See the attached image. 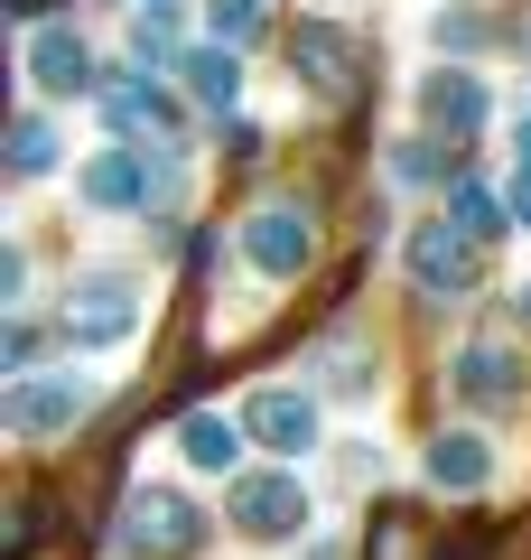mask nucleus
Masks as SVG:
<instances>
[{
    "mask_svg": "<svg viewBox=\"0 0 531 560\" xmlns=\"http://www.w3.org/2000/svg\"><path fill=\"white\" fill-rule=\"evenodd\" d=\"M66 160V140H57V121L38 113V103H28L20 121H10V178H47V168Z\"/></svg>",
    "mask_w": 531,
    "mask_h": 560,
    "instance_id": "obj_17",
    "label": "nucleus"
},
{
    "mask_svg": "<svg viewBox=\"0 0 531 560\" xmlns=\"http://www.w3.org/2000/svg\"><path fill=\"white\" fill-rule=\"evenodd\" d=\"M150 197H158V178H150V160H140L131 140H103L94 160H75V206L84 215H140Z\"/></svg>",
    "mask_w": 531,
    "mask_h": 560,
    "instance_id": "obj_12",
    "label": "nucleus"
},
{
    "mask_svg": "<svg viewBox=\"0 0 531 560\" xmlns=\"http://www.w3.org/2000/svg\"><path fill=\"white\" fill-rule=\"evenodd\" d=\"M290 75L308 84L317 103H354L364 66H354V38H345V28H327V20H298V38H290Z\"/></svg>",
    "mask_w": 531,
    "mask_h": 560,
    "instance_id": "obj_13",
    "label": "nucleus"
},
{
    "mask_svg": "<svg viewBox=\"0 0 531 560\" xmlns=\"http://www.w3.org/2000/svg\"><path fill=\"white\" fill-rule=\"evenodd\" d=\"M243 448H252V430H243V411H187L177 420V458L197 467V477H243Z\"/></svg>",
    "mask_w": 531,
    "mask_h": 560,
    "instance_id": "obj_14",
    "label": "nucleus"
},
{
    "mask_svg": "<svg viewBox=\"0 0 531 560\" xmlns=\"http://www.w3.org/2000/svg\"><path fill=\"white\" fill-rule=\"evenodd\" d=\"M382 168H392V187H438L448 197V150H438V131H411L382 150Z\"/></svg>",
    "mask_w": 531,
    "mask_h": 560,
    "instance_id": "obj_18",
    "label": "nucleus"
},
{
    "mask_svg": "<svg viewBox=\"0 0 531 560\" xmlns=\"http://www.w3.org/2000/svg\"><path fill=\"white\" fill-rule=\"evenodd\" d=\"M448 393L467 401V411H512V401L531 393V355L512 337H467L448 355Z\"/></svg>",
    "mask_w": 531,
    "mask_h": 560,
    "instance_id": "obj_8",
    "label": "nucleus"
},
{
    "mask_svg": "<svg viewBox=\"0 0 531 560\" xmlns=\"http://www.w3.org/2000/svg\"><path fill=\"white\" fill-rule=\"evenodd\" d=\"M234 253L252 261L261 280H308V261H317V224H308V206H298V197H261L252 215H243Z\"/></svg>",
    "mask_w": 531,
    "mask_h": 560,
    "instance_id": "obj_7",
    "label": "nucleus"
},
{
    "mask_svg": "<svg viewBox=\"0 0 531 560\" xmlns=\"http://www.w3.org/2000/svg\"><path fill=\"white\" fill-rule=\"evenodd\" d=\"M131 57H140V75L187 57V47H177V0H158V10H131Z\"/></svg>",
    "mask_w": 531,
    "mask_h": 560,
    "instance_id": "obj_20",
    "label": "nucleus"
},
{
    "mask_svg": "<svg viewBox=\"0 0 531 560\" xmlns=\"http://www.w3.org/2000/svg\"><path fill=\"white\" fill-rule=\"evenodd\" d=\"M512 318H522V327H531V280H512Z\"/></svg>",
    "mask_w": 531,
    "mask_h": 560,
    "instance_id": "obj_28",
    "label": "nucleus"
},
{
    "mask_svg": "<svg viewBox=\"0 0 531 560\" xmlns=\"http://www.w3.org/2000/svg\"><path fill=\"white\" fill-rule=\"evenodd\" d=\"M10 10H20V20H28V28H38V10H47V0H10Z\"/></svg>",
    "mask_w": 531,
    "mask_h": 560,
    "instance_id": "obj_29",
    "label": "nucleus"
},
{
    "mask_svg": "<svg viewBox=\"0 0 531 560\" xmlns=\"http://www.w3.org/2000/svg\"><path fill=\"white\" fill-rule=\"evenodd\" d=\"M504 197H512V224L531 234V168H512V178H504Z\"/></svg>",
    "mask_w": 531,
    "mask_h": 560,
    "instance_id": "obj_26",
    "label": "nucleus"
},
{
    "mask_svg": "<svg viewBox=\"0 0 531 560\" xmlns=\"http://www.w3.org/2000/svg\"><path fill=\"white\" fill-rule=\"evenodd\" d=\"M131 10H158V0H131Z\"/></svg>",
    "mask_w": 531,
    "mask_h": 560,
    "instance_id": "obj_30",
    "label": "nucleus"
},
{
    "mask_svg": "<svg viewBox=\"0 0 531 560\" xmlns=\"http://www.w3.org/2000/svg\"><path fill=\"white\" fill-rule=\"evenodd\" d=\"M429 47H438V57H457V66H475L485 20H475V10H438V20H429Z\"/></svg>",
    "mask_w": 531,
    "mask_h": 560,
    "instance_id": "obj_21",
    "label": "nucleus"
},
{
    "mask_svg": "<svg viewBox=\"0 0 531 560\" xmlns=\"http://www.w3.org/2000/svg\"><path fill=\"white\" fill-rule=\"evenodd\" d=\"M150 327V290H140V271H75L57 300V337L75 346V355H121V346Z\"/></svg>",
    "mask_w": 531,
    "mask_h": 560,
    "instance_id": "obj_1",
    "label": "nucleus"
},
{
    "mask_svg": "<svg viewBox=\"0 0 531 560\" xmlns=\"http://www.w3.org/2000/svg\"><path fill=\"white\" fill-rule=\"evenodd\" d=\"M0 300H10V308H28V253H20V243L0 253Z\"/></svg>",
    "mask_w": 531,
    "mask_h": 560,
    "instance_id": "obj_25",
    "label": "nucleus"
},
{
    "mask_svg": "<svg viewBox=\"0 0 531 560\" xmlns=\"http://www.w3.org/2000/svg\"><path fill=\"white\" fill-rule=\"evenodd\" d=\"M224 523H234L243 541H261V551H280V541H308L317 533V495H308L298 467H252V477H234Z\"/></svg>",
    "mask_w": 531,
    "mask_h": 560,
    "instance_id": "obj_2",
    "label": "nucleus"
},
{
    "mask_svg": "<svg viewBox=\"0 0 531 560\" xmlns=\"http://www.w3.org/2000/svg\"><path fill=\"white\" fill-rule=\"evenodd\" d=\"M94 401H103V383L94 374H10V393H0V430L10 440H28V448H47V440H66L75 420H94Z\"/></svg>",
    "mask_w": 531,
    "mask_h": 560,
    "instance_id": "obj_4",
    "label": "nucleus"
},
{
    "mask_svg": "<svg viewBox=\"0 0 531 560\" xmlns=\"http://www.w3.org/2000/svg\"><path fill=\"white\" fill-rule=\"evenodd\" d=\"M401 271H411V290L420 300H467L475 280V234H457L448 215H429V224H411V234H401Z\"/></svg>",
    "mask_w": 531,
    "mask_h": 560,
    "instance_id": "obj_9",
    "label": "nucleus"
},
{
    "mask_svg": "<svg viewBox=\"0 0 531 560\" xmlns=\"http://www.w3.org/2000/svg\"><path fill=\"white\" fill-rule=\"evenodd\" d=\"M512 168H531V103L512 113Z\"/></svg>",
    "mask_w": 531,
    "mask_h": 560,
    "instance_id": "obj_27",
    "label": "nucleus"
},
{
    "mask_svg": "<svg viewBox=\"0 0 531 560\" xmlns=\"http://www.w3.org/2000/svg\"><path fill=\"white\" fill-rule=\"evenodd\" d=\"M234 411H243V430H252V448H271L280 467H298V458L327 448V393H317V383H252Z\"/></svg>",
    "mask_w": 531,
    "mask_h": 560,
    "instance_id": "obj_3",
    "label": "nucleus"
},
{
    "mask_svg": "<svg viewBox=\"0 0 531 560\" xmlns=\"http://www.w3.org/2000/svg\"><path fill=\"white\" fill-rule=\"evenodd\" d=\"M28 541H38V495H10V560H28Z\"/></svg>",
    "mask_w": 531,
    "mask_h": 560,
    "instance_id": "obj_24",
    "label": "nucleus"
},
{
    "mask_svg": "<svg viewBox=\"0 0 531 560\" xmlns=\"http://www.w3.org/2000/svg\"><path fill=\"white\" fill-rule=\"evenodd\" d=\"M494 477H504V458H494V440L485 430H438L429 448H420V486L429 495H448V504H475V495H494Z\"/></svg>",
    "mask_w": 531,
    "mask_h": 560,
    "instance_id": "obj_11",
    "label": "nucleus"
},
{
    "mask_svg": "<svg viewBox=\"0 0 531 560\" xmlns=\"http://www.w3.org/2000/svg\"><path fill=\"white\" fill-rule=\"evenodd\" d=\"M121 551L131 560H187L205 551V504L187 486H131L121 504Z\"/></svg>",
    "mask_w": 531,
    "mask_h": 560,
    "instance_id": "obj_5",
    "label": "nucleus"
},
{
    "mask_svg": "<svg viewBox=\"0 0 531 560\" xmlns=\"http://www.w3.org/2000/svg\"><path fill=\"white\" fill-rule=\"evenodd\" d=\"M448 224H457V234H475V243H494L512 224V197H504V187H485V178H448Z\"/></svg>",
    "mask_w": 531,
    "mask_h": 560,
    "instance_id": "obj_16",
    "label": "nucleus"
},
{
    "mask_svg": "<svg viewBox=\"0 0 531 560\" xmlns=\"http://www.w3.org/2000/svg\"><path fill=\"white\" fill-rule=\"evenodd\" d=\"M20 84H28V103H75V94H94L103 66H94V47H84V28H75V20H38V28L20 38Z\"/></svg>",
    "mask_w": 531,
    "mask_h": 560,
    "instance_id": "obj_6",
    "label": "nucleus"
},
{
    "mask_svg": "<svg viewBox=\"0 0 531 560\" xmlns=\"http://www.w3.org/2000/svg\"><path fill=\"white\" fill-rule=\"evenodd\" d=\"M485 121H494V84L475 75V66H457V57L420 66V131H438V140H475Z\"/></svg>",
    "mask_w": 531,
    "mask_h": 560,
    "instance_id": "obj_10",
    "label": "nucleus"
},
{
    "mask_svg": "<svg viewBox=\"0 0 531 560\" xmlns=\"http://www.w3.org/2000/svg\"><path fill=\"white\" fill-rule=\"evenodd\" d=\"M335 393H354V401H374V383H382V364H364V346H335Z\"/></svg>",
    "mask_w": 531,
    "mask_h": 560,
    "instance_id": "obj_23",
    "label": "nucleus"
},
{
    "mask_svg": "<svg viewBox=\"0 0 531 560\" xmlns=\"http://www.w3.org/2000/svg\"><path fill=\"white\" fill-rule=\"evenodd\" d=\"M177 75H187V94H197L205 113H234V103H243V57H234V47H215V38L187 47V57H177Z\"/></svg>",
    "mask_w": 531,
    "mask_h": 560,
    "instance_id": "obj_15",
    "label": "nucleus"
},
{
    "mask_svg": "<svg viewBox=\"0 0 531 560\" xmlns=\"http://www.w3.org/2000/svg\"><path fill=\"white\" fill-rule=\"evenodd\" d=\"M420 551H429V541H420L411 514H382V523H374V560H420Z\"/></svg>",
    "mask_w": 531,
    "mask_h": 560,
    "instance_id": "obj_22",
    "label": "nucleus"
},
{
    "mask_svg": "<svg viewBox=\"0 0 531 560\" xmlns=\"http://www.w3.org/2000/svg\"><path fill=\"white\" fill-rule=\"evenodd\" d=\"M197 20H205V38H215V47H234V57H243V47H261V28H271V0H205Z\"/></svg>",
    "mask_w": 531,
    "mask_h": 560,
    "instance_id": "obj_19",
    "label": "nucleus"
}]
</instances>
